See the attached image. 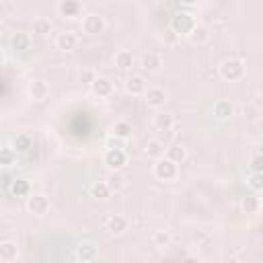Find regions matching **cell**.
I'll use <instances>...</instances> for the list:
<instances>
[{"label": "cell", "mask_w": 263, "mask_h": 263, "mask_svg": "<svg viewBox=\"0 0 263 263\" xmlns=\"http://www.w3.org/2000/svg\"><path fill=\"white\" fill-rule=\"evenodd\" d=\"M197 25V21L193 18V14L189 10H177L173 16H171V23L168 27L179 35V37H189V33L193 31V27Z\"/></svg>", "instance_id": "1"}, {"label": "cell", "mask_w": 263, "mask_h": 263, "mask_svg": "<svg viewBox=\"0 0 263 263\" xmlns=\"http://www.w3.org/2000/svg\"><path fill=\"white\" fill-rule=\"evenodd\" d=\"M220 76L228 82H236L245 76V64L238 58H228L220 64Z\"/></svg>", "instance_id": "2"}, {"label": "cell", "mask_w": 263, "mask_h": 263, "mask_svg": "<svg viewBox=\"0 0 263 263\" xmlns=\"http://www.w3.org/2000/svg\"><path fill=\"white\" fill-rule=\"evenodd\" d=\"M177 173H179V164H175L166 156L154 160V177L158 181H173L177 177Z\"/></svg>", "instance_id": "3"}, {"label": "cell", "mask_w": 263, "mask_h": 263, "mask_svg": "<svg viewBox=\"0 0 263 263\" xmlns=\"http://www.w3.org/2000/svg\"><path fill=\"white\" fill-rule=\"evenodd\" d=\"M105 18H103V14H97V12H88V14H84V18H82V31L86 33V35H101L103 31H105Z\"/></svg>", "instance_id": "4"}, {"label": "cell", "mask_w": 263, "mask_h": 263, "mask_svg": "<svg viewBox=\"0 0 263 263\" xmlns=\"http://www.w3.org/2000/svg\"><path fill=\"white\" fill-rule=\"evenodd\" d=\"M103 162H105V166H107L111 173H115V171H119V168L125 166V162H127V152H125V150H105Z\"/></svg>", "instance_id": "5"}, {"label": "cell", "mask_w": 263, "mask_h": 263, "mask_svg": "<svg viewBox=\"0 0 263 263\" xmlns=\"http://www.w3.org/2000/svg\"><path fill=\"white\" fill-rule=\"evenodd\" d=\"M27 210L33 214V216H43L47 214L49 210V199L43 195V193H31L27 197Z\"/></svg>", "instance_id": "6"}, {"label": "cell", "mask_w": 263, "mask_h": 263, "mask_svg": "<svg viewBox=\"0 0 263 263\" xmlns=\"http://www.w3.org/2000/svg\"><path fill=\"white\" fill-rule=\"evenodd\" d=\"M127 228H129V220H127L125 216H121V214H113V216L105 222V230H107L109 234H113V236H119V234L127 232Z\"/></svg>", "instance_id": "7"}, {"label": "cell", "mask_w": 263, "mask_h": 263, "mask_svg": "<svg viewBox=\"0 0 263 263\" xmlns=\"http://www.w3.org/2000/svg\"><path fill=\"white\" fill-rule=\"evenodd\" d=\"M144 101H146L148 107L160 109V107L166 103V90L160 88V86H150V88L146 90V95H144Z\"/></svg>", "instance_id": "8"}, {"label": "cell", "mask_w": 263, "mask_h": 263, "mask_svg": "<svg viewBox=\"0 0 263 263\" xmlns=\"http://www.w3.org/2000/svg\"><path fill=\"white\" fill-rule=\"evenodd\" d=\"M78 45V35L74 31H62L55 37V47L60 51H74Z\"/></svg>", "instance_id": "9"}, {"label": "cell", "mask_w": 263, "mask_h": 263, "mask_svg": "<svg viewBox=\"0 0 263 263\" xmlns=\"http://www.w3.org/2000/svg\"><path fill=\"white\" fill-rule=\"evenodd\" d=\"M55 8L64 18H78V14L82 12V4L76 0H60Z\"/></svg>", "instance_id": "10"}, {"label": "cell", "mask_w": 263, "mask_h": 263, "mask_svg": "<svg viewBox=\"0 0 263 263\" xmlns=\"http://www.w3.org/2000/svg\"><path fill=\"white\" fill-rule=\"evenodd\" d=\"M160 66H162V55L158 51H146L140 58V68L144 72H158Z\"/></svg>", "instance_id": "11"}, {"label": "cell", "mask_w": 263, "mask_h": 263, "mask_svg": "<svg viewBox=\"0 0 263 263\" xmlns=\"http://www.w3.org/2000/svg\"><path fill=\"white\" fill-rule=\"evenodd\" d=\"M27 92H29V97H31L33 101H43V99H47V95H49V84H47L45 80L35 78V80H31V82L27 84Z\"/></svg>", "instance_id": "12"}, {"label": "cell", "mask_w": 263, "mask_h": 263, "mask_svg": "<svg viewBox=\"0 0 263 263\" xmlns=\"http://www.w3.org/2000/svg\"><path fill=\"white\" fill-rule=\"evenodd\" d=\"M113 64H115V68H117L119 72H129V70L134 68V64H136V58H134L132 51L119 49V51L115 53V58H113Z\"/></svg>", "instance_id": "13"}, {"label": "cell", "mask_w": 263, "mask_h": 263, "mask_svg": "<svg viewBox=\"0 0 263 263\" xmlns=\"http://www.w3.org/2000/svg\"><path fill=\"white\" fill-rule=\"evenodd\" d=\"M212 113H214V117L220 119V121L230 119V117L234 115V105H232L230 101H226V99H218V101L214 103V107H212Z\"/></svg>", "instance_id": "14"}, {"label": "cell", "mask_w": 263, "mask_h": 263, "mask_svg": "<svg viewBox=\"0 0 263 263\" xmlns=\"http://www.w3.org/2000/svg\"><path fill=\"white\" fill-rule=\"evenodd\" d=\"M146 80H144V76H140V74H132L127 80H125V92H129V95H134V97H138V95H146Z\"/></svg>", "instance_id": "15"}, {"label": "cell", "mask_w": 263, "mask_h": 263, "mask_svg": "<svg viewBox=\"0 0 263 263\" xmlns=\"http://www.w3.org/2000/svg\"><path fill=\"white\" fill-rule=\"evenodd\" d=\"M76 257H78V261H82V263H90V261H95V259L99 257V249H97V245H92V242H80V245L76 247Z\"/></svg>", "instance_id": "16"}, {"label": "cell", "mask_w": 263, "mask_h": 263, "mask_svg": "<svg viewBox=\"0 0 263 263\" xmlns=\"http://www.w3.org/2000/svg\"><path fill=\"white\" fill-rule=\"evenodd\" d=\"M90 90H92V95H97V97H101V99L111 97V95H113V82H111L109 78H105V76H99V78L95 80V84L90 86Z\"/></svg>", "instance_id": "17"}, {"label": "cell", "mask_w": 263, "mask_h": 263, "mask_svg": "<svg viewBox=\"0 0 263 263\" xmlns=\"http://www.w3.org/2000/svg\"><path fill=\"white\" fill-rule=\"evenodd\" d=\"M31 47V37L25 31H14L10 35V49L14 51H27Z\"/></svg>", "instance_id": "18"}, {"label": "cell", "mask_w": 263, "mask_h": 263, "mask_svg": "<svg viewBox=\"0 0 263 263\" xmlns=\"http://www.w3.org/2000/svg\"><path fill=\"white\" fill-rule=\"evenodd\" d=\"M187 39H189L191 43H195V45H203L205 41H210V29H208V25L197 23V25L193 27V31L189 33Z\"/></svg>", "instance_id": "19"}, {"label": "cell", "mask_w": 263, "mask_h": 263, "mask_svg": "<svg viewBox=\"0 0 263 263\" xmlns=\"http://www.w3.org/2000/svg\"><path fill=\"white\" fill-rule=\"evenodd\" d=\"M33 138L29 136V134H16L14 138H12V148L18 152V154H27V152H31L33 150Z\"/></svg>", "instance_id": "20"}, {"label": "cell", "mask_w": 263, "mask_h": 263, "mask_svg": "<svg viewBox=\"0 0 263 263\" xmlns=\"http://www.w3.org/2000/svg\"><path fill=\"white\" fill-rule=\"evenodd\" d=\"M152 125L158 132H171L173 125H175V117L171 113H156L154 119H152Z\"/></svg>", "instance_id": "21"}, {"label": "cell", "mask_w": 263, "mask_h": 263, "mask_svg": "<svg viewBox=\"0 0 263 263\" xmlns=\"http://www.w3.org/2000/svg\"><path fill=\"white\" fill-rule=\"evenodd\" d=\"M8 191H10L14 197H29V195H31V185H29L27 179L14 177V181H12V185H10Z\"/></svg>", "instance_id": "22"}, {"label": "cell", "mask_w": 263, "mask_h": 263, "mask_svg": "<svg viewBox=\"0 0 263 263\" xmlns=\"http://www.w3.org/2000/svg\"><path fill=\"white\" fill-rule=\"evenodd\" d=\"M111 187L107 185V181H95L92 185H90V197H95V199H101V201H107L109 197H111Z\"/></svg>", "instance_id": "23"}, {"label": "cell", "mask_w": 263, "mask_h": 263, "mask_svg": "<svg viewBox=\"0 0 263 263\" xmlns=\"http://www.w3.org/2000/svg\"><path fill=\"white\" fill-rule=\"evenodd\" d=\"M16 255H18L16 242H12V240H2V242H0V261L10 263V261L16 259Z\"/></svg>", "instance_id": "24"}, {"label": "cell", "mask_w": 263, "mask_h": 263, "mask_svg": "<svg viewBox=\"0 0 263 263\" xmlns=\"http://www.w3.org/2000/svg\"><path fill=\"white\" fill-rule=\"evenodd\" d=\"M261 208H263V205H261V199H259L255 193H249V195H245V197L240 199V210H242L245 214H257Z\"/></svg>", "instance_id": "25"}, {"label": "cell", "mask_w": 263, "mask_h": 263, "mask_svg": "<svg viewBox=\"0 0 263 263\" xmlns=\"http://www.w3.org/2000/svg\"><path fill=\"white\" fill-rule=\"evenodd\" d=\"M144 152H146L150 158L158 160V158L164 156V144H162L160 140H156V138H150V140L146 142V146H144Z\"/></svg>", "instance_id": "26"}, {"label": "cell", "mask_w": 263, "mask_h": 263, "mask_svg": "<svg viewBox=\"0 0 263 263\" xmlns=\"http://www.w3.org/2000/svg\"><path fill=\"white\" fill-rule=\"evenodd\" d=\"M166 158L173 160L175 164H181V162L187 160V148L183 144H173V146L166 148Z\"/></svg>", "instance_id": "27"}, {"label": "cell", "mask_w": 263, "mask_h": 263, "mask_svg": "<svg viewBox=\"0 0 263 263\" xmlns=\"http://www.w3.org/2000/svg\"><path fill=\"white\" fill-rule=\"evenodd\" d=\"M33 33H37L41 37L47 35V33H51V21L47 16H37L33 21Z\"/></svg>", "instance_id": "28"}, {"label": "cell", "mask_w": 263, "mask_h": 263, "mask_svg": "<svg viewBox=\"0 0 263 263\" xmlns=\"http://www.w3.org/2000/svg\"><path fill=\"white\" fill-rule=\"evenodd\" d=\"M111 134L117 136V138H121V140H127L132 136V123L129 121H115Z\"/></svg>", "instance_id": "29"}, {"label": "cell", "mask_w": 263, "mask_h": 263, "mask_svg": "<svg viewBox=\"0 0 263 263\" xmlns=\"http://www.w3.org/2000/svg\"><path fill=\"white\" fill-rule=\"evenodd\" d=\"M107 185L111 187V191H121L125 185H127V181H125V177L119 173V171H115V173H111L109 175V179H107Z\"/></svg>", "instance_id": "30"}, {"label": "cell", "mask_w": 263, "mask_h": 263, "mask_svg": "<svg viewBox=\"0 0 263 263\" xmlns=\"http://www.w3.org/2000/svg\"><path fill=\"white\" fill-rule=\"evenodd\" d=\"M14 160H16V150L12 146H2L0 148V164L10 166V164H14Z\"/></svg>", "instance_id": "31"}, {"label": "cell", "mask_w": 263, "mask_h": 263, "mask_svg": "<svg viewBox=\"0 0 263 263\" xmlns=\"http://www.w3.org/2000/svg\"><path fill=\"white\" fill-rule=\"evenodd\" d=\"M150 240H152L154 247H166L171 242V232L168 230H154Z\"/></svg>", "instance_id": "32"}, {"label": "cell", "mask_w": 263, "mask_h": 263, "mask_svg": "<svg viewBox=\"0 0 263 263\" xmlns=\"http://www.w3.org/2000/svg\"><path fill=\"white\" fill-rule=\"evenodd\" d=\"M78 78H80V82H82V84L92 86V84H95V80L99 78V74H97L92 68H82V70H80V74H78Z\"/></svg>", "instance_id": "33"}, {"label": "cell", "mask_w": 263, "mask_h": 263, "mask_svg": "<svg viewBox=\"0 0 263 263\" xmlns=\"http://www.w3.org/2000/svg\"><path fill=\"white\" fill-rule=\"evenodd\" d=\"M247 185L253 191H263V173H251L247 177Z\"/></svg>", "instance_id": "34"}, {"label": "cell", "mask_w": 263, "mask_h": 263, "mask_svg": "<svg viewBox=\"0 0 263 263\" xmlns=\"http://www.w3.org/2000/svg\"><path fill=\"white\" fill-rule=\"evenodd\" d=\"M105 148L107 150H125V140H121V138H117V136H107V140H105Z\"/></svg>", "instance_id": "35"}, {"label": "cell", "mask_w": 263, "mask_h": 263, "mask_svg": "<svg viewBox=\"0 0 263 263\" xmlns=\"http://www.w3.org/2000/svg\"><path fill=\"white\" fill-rule=\"evenodd\" d=\"M251 173H263V154H255L251 158Z\"/></svg>", "instance_id": "36"}, {"label": "cell", "mask_w": 263, "mask_h": 263, "mask_svg": "<svg viewBox=\"0 0 263 263\" xmlns=\"http://www.w3.org/2000/svg\"><path fill=\"white\" fill-rule=\"evenodd\" d=\"M177 39H179V35H177V33H175L171 27H168V29L164 31V35H162V41H164V43H175Z\"/></svg>", "instance_id": "37"}, {"label": "cell", "mask_w": 263, "mask_h": 263, "mask_svg": "<svg viewBox=\"0 0 263 263\" xmlns=\"http://www.w3.org/2000/svg\"><path fill=\"white\" fill-rule=\"evenodd\" d=\"M181 263H201V261H199L197 257H185V259H183Z\"/></svg>", "instance_id": "38"}, {"label": "cell", "mask_w": 263, "mask_h": 263, "mask_svg": "<svg viewBox=\"0 0 263 263\" xmlns=\"http://www.w3.org/2000/svg\"><path fill=\"white\" fill-rule=\"evenodd\" d=\"M226 263H240V259L238 257H230V259H226Z\"/></svg>", "instance_id": "39"}, {"label": "cell", "mask_w": 263, "mask_h": 263, "mask_svg": "<svg viewBox=\"0 0 263 263\" xmlns=\"http://www.w3.org/2000/svg\"><path fill=\"white\" fill-rule=\"evenodd\" d=\"M160 263H175L171 257H164V259H160Z\"/></svg>", "instance_id": "40"}, {"label": "cell", "mask_w": 263, "mask_h": 263, "mask_svg": "<svg viewBox=\"0 0 263 263\" xmlns=\"http://www.w3.org/2000/svg\"><path fill=\"white\" fill-rule=\"evenodd\" d=\"M261 154H263V144H261Z\"/></svg>", "instance_id": "41"}, {"label": "cell", "mask_w": 263, "mask_h": 263, "mask_svg": "<svg viewBox=\"0 0 263 263\" xmlns=\"http://www.w3.org/2000/svg\"><path fill=\"white\" fill-rule=\"evenodd\" d=\"M261 205H263V201H261Z\"/></svg>", "instance_id": "42"}]
</instances>
